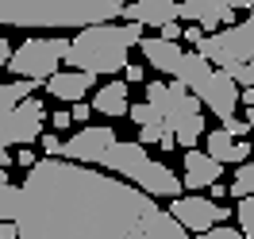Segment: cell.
Segmentation results:
<instances>
[{
	"label": "cell",
	"mask_w": 254,
	"mask_h": 239,
	"mask_svg": "<svg viewBox=\"0 0 254 239\" xmlns=\"http://www.w3.org/2000/svg\"><path fill=\"white\" fill-rule=\"evenodd\" d=\"M124 81H127V85H139V81H143V66L127 62V66H124Z\"/></svg>",
	"instance_id": "obj_32"
},
{
	"label": "cell",
	"mask_w": 254,
	"mask_h": 239,
	"mask_svg": "<svg viewBox=\"0 0 254 239\" xmlns=\"http://www.w3.org/2000/svg\"><path fill=\"white\" fill-rule=\"evenodd\" d=\"M124 16L131 19V23H143V27L162 31L166 23L177 19V0H131L124 8Z\"/></svg>",
	"instance_id": "obj_15"
},
{
	"label": "cell",
	"mask_w": 254,
	"mask_h": 239,
	"mask_svg": "<svg viewBox=\"0 0 254 239\" xmlns=\"http://www.w3.org/2000/svg\"><path fill=\"white\" fill-rule=\"evenodd\" d=\"M204 27H200V23H189V27H185V35H181V39H185V43H192V47H200V43H204Z\"/></svg>",
	"instance_id": "obj_29"
},
{
	"label": "cell",
	"mask_w": 254,
	"mask_h": 239,
	"mask_svg": "<svg viewBox=\"0 0 254 239\" xmlns=\"http://www.w3.org/2000/svg\"><path fill=\"white\" fill-rule=\"evenodd\" d=\"M220 4H227V8H235V12H239V8H251V0H220Z\"/></svg>",
	"instance_id": "obj_39"
},
{
	"label": "cell",
	"mask_w": 254,
	"mask_h": 239,
	"mask_svg": "<svg viewBox=\"0 0 254 239\" xmlns=\"http://www.w3.org/2000/svg\"><path fill=\"white\" fill-rule=\"evenodd\" d=\"M139 39H143V23H131V19L127 23H89L69 39L65 66L96 74V78L124 74L127 50L139 47Z\"/></svg>",
	"instance_id": "obj_3"
},
{
	"label": "cell",
	"mask_w": 254,
	"mask_h": 239,
	"mask_svg": "<svg viewBox=\"0 0 254 239\" xmlns=\"http://www.w3.org/2000/svg\"><path fill=\"white\" fill-rule=\"evenodd\" d=\"M251 8H254V0H251Z\"/></svg>",
	"instance_id": "obj_41"
},
{
	"label": "cell",
	"mask_w": 254,
	"mask_h": 239,
	"mask_svg": "<svg viewBox=\"0 0 254 239\" xmlns=\"http://www.w3.org/2000/svg\"><path fill=\"white\" fill-rule=\"evenodd\" d=\"M227 74L235 78V85H239V89L254 85V54H251V58H243V62H231V66H227Z\"/></svg>",
	"instance_id": "obj_24"
},
{
	"label": "cell",
	"mask_w": 254,
	"mask_h": 239,
	"mask_svg": "<svg viewBox=\"0 0 254 239\" xmlns=\"http://www.w3.org/2000/svg\"><path fill=\"white\" fill-rule=\"evenodd\" d=\"M39 143H43V155H47V159H62V139H58L54 131H50V135H43Z\"/></svg>",
	"instance_id": "obj_27"
},
{
	"label": "cell",
	"mask_w": 254,
	"mask_h": 239,
	"mask_svg": "<svg viewBox=\"0 0 254 239\" xmlns=\"http://www.w3.org/2000/svg\"><path fill=\"white\" fill-rule=\"evenodd\" d=\"M16 162L23 166V170H31L39 159H35V151H31V147H19V151H16Z\"/></svg>",
	"instance_id": "obj_33"
},
{
	"label": "cell",
	"mask_w": 254,
	"mask_h": 239,
	"mask_svg": "<svg viewBox=\"0 0 254 239\" xmlns=\"http://www.w3.org/2000/svg\"><path fill=\"white\" fill-rule=\"evenodd\" d=\"M0 239H19V224L16 220H0Z\"/></svg>",
	"instance_id": "obj_34"
},
{
	"label": "cell",
	"mask_w": 254,
	"mask_h": 239,
	"mask_svg": "<svg viewBox=\"0 0 254 239\" xmlns=\"http://www.w3.org/2000/svg\"><path fill=\"white\" fill-rule=\"evenodd\" d=\"M27 96H35V81L27 78L0 85V181H8V166L16 162V155H8V147H12L8 143V120H12V108Z\"/></svg>",
	"instance_id": "obj_11"
},
{
	"label": "cell",
	"mask_w": 254,
	"mask_h": 239,
	"mask_svg": "<svg viewBox=\"0 0 254 239\" xmlns=\"http://www.w3.org/2000/svg\"><path fill=\"white\" fill-rule=\"evenodd\" d=\"M247 120H251V128H254V108H247Z\"/></svg>",
	"instance_id": "obj_40"
},
{
	"label": "cell",
	"mask_w": 254,
	"mask_h": 239,
	"mask_svg": "<svg viewBox=\"0 0 254 239\" xmlns=\"http://www.w3.org/2000/svg\"><path fill=\"white\" fill-rule=\"evenodd\" d=\"M127 116H131L139 128H158V124H166V120H162V112L154 108L150 100H143V104H131V112H127Z\"/></svg>",
	"instance_id": "obj_22"
},
{
	"label": "cell",
	"mask_w": 254,
	"mask_h": 239,
	"mask_svg": "<svg viewBox=\"0 0 254 239\" xmlns=\"http://www.w3.org/2000/svg\"><path fill=\"white\" fill-rule=\"evenodd\" d=\"M220 128H227L231 135H235V139H247V135L254 131V128H251V120H239V116H231V120H223Z\"/></svg>",
	"instance_id": "obj_25"
},
{
	"label": "cell",
	"mask_w": 254,
	"mask_h": 239,
	"mask_svg": "<svg viewBox=\"0 0 254 239\" xmlns=\"http://www.w3.org/2000/svg\"><path fill=\"white\" fill-rule=\"evenodd\" d=\"M146 100L162 112L166 128L177 135V147H196L204 139V104L185 81H146Z\"/></svg>",
	"instance_id": "obj_5"
},
{
	"label": "cell",
	"mask_w": 254,
	"mask_h": 239,
	"mask_svg": "<svg viewBox=\"0 0 254 239\" xmlns=\"http://www.w3.org/2000/svg\"><path fill=\"white\" fill-rule=\"evenodd\" d=\"M8 62H12V43H8L4 35H0V74L8 70Z\"/></svg>",
	"instance_id": "obj_35"
},
{
	"label": "cell",
	"mask_w": 254,
	"mask_h": 239,
	"mask_svg": "<svg viewBox=\"0 0 254 239\" xmlns=\"http://www.w3.org/2000/svg\"><path fill=\"white\" fill-rule=\"evenodd\" d=\"M139 50H143L146 66H154L158 74H170L174 78L177 74V62H181V54H185V47L181 43H170V39H139Z\"/></svg>",
	"instance_id": "obj_17"
},
{
	"label": "cell",
	"mask_w": 254,
	"mask_h": 239,
	"mask_svg": "<svg viewBox=\"0 0 254 239\" xmlns=\"http://www.w3.org/2000/svg\"><path fill=\"white\" fill-rule=\"evenodd\" d=\"M131 0H0V27H35V31H58V27H89L112 23L124 16Z\"/></svg>",
	"instance_id": "obj_2"
},
{
	"label": "cell",
	"mask_w": 254,
	"mask_h": 239,
	"mask_svg": "<svg viewBox=\"0 0 254 239\" xmlns=\"http://www.w3.org/2000/svg\"><path fill=\"white\" fill-rule=\"evenodd\" d=\"M100 166L104 170H112V174L127 177L131 185H139L143 193H150V197H181V189H185V181L166 166V162H154L150 155H146V143H124V139H116L112 143V151L100 159Z\"/></svg>",
	"instance_id": "obj_4"
},
{
	"label": "cell",
	"mask_w": 254,
	"mask_h": 239,
	"mask_svg": "<svg viewBox=\"0 0 254 239\" xmlns=\"http://www.w3.org/2000/svg\"><path fill=\"white\" fill-rule=\"evenodd\" d=\"M112 143H116V131L108 124H93V128H81L73 139H65L62 159L81 162V166H100V159L112 151Z\"/></svg>",
	"instance_id": "obj_9"
},
{
	"label": "cell",
	"mask_w": 254,
	"mask_h": 239,
	"mask_svg": "<svg viewBox=\"0 0 254 239\" xmlns=\"http://www.w3.org/2000/svg\"><path fill=\"white\" fill-rule=\"evenodd\" d=\"M69 124H73V116H69V112H54V116H50V128H58V131H65Z\"/></svg>",
	"instance_id": "obj_36"
},
{
	"label": "cell",
	"mask_w": 254,
	"mask_h": 239,
	"mask_svg": "<svg viewBox=\"0 0 254 239\" xmlns=\"http://www.w3.org/2000/svg\"><path fill=\"white\" fill-rule=\"evenodd\" d=\"M223 174V162H216L208 151H196V147H189L185 151V170H181V181L192 189H212L216 181H220Z\"/></svg>",
	"instance_id": "obj_13"
},
{
	"label": "cell",
	"mask_w": 254,
	"mask_h": 239,
	"mask_svg": "<svg viewBox=\"0 0 254 239\" xmlns=\"http://www.w3.org/2000/svg\"><path fill=\"white\" fill-rule=\"evenodd\" d=\"M170 216H174L185 232H192V236H204V232H212L216 224H223L231 212L220 205V201H212V197H196V193H181V197H174L170 201Z\"/></svg>",
	"instance_id": "obj_7"
},
{
	"label": "cell",
	"mask_w": 254,
	"mask_h": 239,
	"mask_svg": "<svg viewBox=\"0 0 254 239\" xmlns=\"http://www.w3.org/2000/svg\"><path fill=\"white\" fill-rule=\"evenodd\" d=\"M93 108L100 116H108V120H120L131 112V100H127V81H108V85H100L93 96Z\"/></svg>",
	"instance_id": "obj_19"
},
{
	"label": "cell",
	"mask_w": 254,
	"mask_h": 239,
	"mask_svg": "<svg viewBox=\"0 0 254 239\" xmlns=\"http://www.w3.org/2000/svg\"><path fill=\"white\" fill-rule=\"evenodd\" d=\"M200 239H247V236H243L239 228H227V224H216V228H212V232H204Z\"/></svg>",
	"instance_id": "obj_26"
},
{
	"label": "cell",
	"mask_w": 254,
	"mask_h": 239,
	"mask_svg": "<svg viewBox=\"0 0 254 239\" xmlns=\"http://www.w3.org/2000/svg\"><path fill=\"white\" fill-rule=\"evenodd\" d=\"M96 85V74H85V70H58L54 78L47 81V93L58 96V100H65V104H77V100H85V93H93Z\"/></svg>",
	"instance_id": "obj_16"
},
{
	"label": "cell",
	"mask_w": 254,
	"mask_h": 239,
	"mask_svg": "<svg viewBox=\"0 0 254 239\" xmlns=\"http://www.w3.org/2000/svg\"><path fill=\"white\" fill-rule=\"evenodd\" d=\"M192 93L200 96V104H204L212 116H220V124H223V120H231V116H235V108L243 104V100H239V93H243V89L235 85V78H231L227 70H212L200 85H192Z\"/></svg>",
	"instance_id": "obj_8"
},
{
	"label": "cell",
	"mask_w": 254,
	"mask_h": 239,
	"mask_svg": "<svg viewBox=\"0 0 254 239\" xmlns=\"http://www.w3.org/2000/svg\"><path fill=\"white\" fill-rule=\"evenodd\" d=\"M19 239H189L158 197L120 174L39 159L19 181Z\"/></svg>",
	"instance_id": "obj_1"
},
{
	"label": "cell",
	"mask_w": 254,
	"mask_h": 239,
	"mask_svg": "<svg viewBox=\"0 0 254 239\" xmlns=\"http://www.w3.org/2000/svg\"><path fill=\"white\" fill-rule=\"evenodd\" d=\"M65 50H69V43H65L62 35H47V39H27V43H19L16 50H12V62H8V70L16 74V78H27V81H50L54 74H58V66L65 62Z\"/></svg>",
	"instance_id": "obj_6"
},
{
	"label": "cell",
	"mask_w": 254,
	"mask_h": 239,
	"mask_svg": "<svg viewBox=\"0 0 254 239\" xmlns=\"http://www.w3.org/2000/svg\"><path fill=\"white\" fill-rule=\"evenodd\" d=\"M177 19L200 23L208 35H216L220 27H231V23H235V8H227L220 0H177Z\"/></svg>",
	"instance_id": "obj_12"
},
{
	"label": "cell",
	"mask_w": 254,
	"mask_h": 239,
	"mask_svg": "<svg viewBox=\"0 0 254 239\" xmlns=\"http://www.w3.org/2000/svg\"><path fill=\"white\" fill-rule=\"evenodd\" d=\"M162 39H170V43H181V35H185V27H181V19H174V23H166V27H162Z\"/></svg>",
	"instance_id": "obj_31"
},
{
	"label": "cell",
	"mask_w": 254,
	"mask_h": 239,
	"mask_svg": "<svg viewBox=\"0 0 254 239\" xmlns=\"http://www.w3.org/2000/svg\"><path fill=\"white\" fill-rule=\"evenodd\" d=\"M47 104L39 96H27L12 108V120H8V143L12 147H31L35 139H43V124H47Z\"/></svg>",
	"instance_id": "obj_10"
},
{
	"label": "cell",
	"mask_w": 254,
	"mask_h": 239,
	"mask_svg": "<svg viewBox=\"0 0 254 239\" xmlns=\"http://www.w3.org/2000/svg\"><path fill=\"white\" fill-rule=\"evenodd\" d=\"M166 124H158V128H139V143H162V135H166Z\"/></svg>",
	"instance_id": "obj_28"
},
{
	"label": "cell",
	"mask_w": 254,
	"mask_h": 239,
	"mask_svg": "<svg viewBox=\"0 0 254 239\" xmlns=\"http://www.w3.org/2000/svg\"><path fill=\"white\" fill-rule=\"evenodd\" d=\"M227 193H231L235 201H243V197H251V193H254V159L243 162V166L235 170V181L227 185Z\"/></svg>",
	"instance_id": "obj_20"
},
{
	"label": "cell",
	"mask_w": 254,
	"mask_h": 239,
	"mask_svg": "<svg viewBox=\"0 0 254 239\" xmlns=\"http://www.w3.org/2000/svg\"><path fill=\"white\" fill-rule=\"evenodd\" d=\"M19 212V185L0 181V220H16Z\"/></svg>",
	"instance_id": "obj_21"
},
{
	"label": "cell",
	"mask_w": 254,
	"mask_h": 239,
	"mask_svg": "<svg viewBox=\"0 0 254 239\" xmlns=\"http://www.w3.org/2000/svg\"><path fill=\"white\" fill-rule=\"evenodd\" d=\"M204 151L212 155L216 162H231V166H243V162H251V143L247 139H235L227 128H216V131H204Z\"/></svg>",
	"instance_id": "obj_14"
},
{
	"label": "cell",
	"mask_w": 254,
	"mask_h": 239,
	"mask_svg": "<svg viewBox=\"0 0 254 239\" xmlns=\"http://www.w3.org/2000/svg\"><path fill=\"white\" fill-rule=\"evenodd\" d=\"M239 100H243V108H254V85H247V89L239 93Z\"/></svg>",
	"instance_id": "obj_37"
},
{
	"label": "cell",
	"mask_w": 254,
	"mask_h": 239,
	"mask_svg": "<svg viewBox=\"0 0 254 239\" xmlns=\"http://www.w3.org/2000/svg\"><path fill=\"white\" fill-rule=\"evenodd\" d=\"M69 116H73V124H85V120L93 116V104H85V100H77V104H69Z\"/></svg>",
	"instance_id": "obj_30"
},
{
	"label": "cell",
	"mask_w": 254,
	"mask_h": 239,
	"mask_svg": "<svg viewBox=\"0 0 254 239\" xmlns=\"http://www.w3.org/2000/svg\"><path fill=\"white\" fill-rule=\"evenodd\" d=\"M216 35H220L223 50H227L235 62L251 58L254 54V8H251V16L243 19V23H231V27H223V31H216Z\"/></svg>",
	"instance_id": "obj_18"
},
{
	"label": "cell",
	"mask_w": 254,
	"mask_h": 239,
	"mask_svg": "<svg viewBox=\"0 0 254 239\" xmlns=\"http://www.w3.org/2000/svg\"><path fill=\"white\" fill-rule=\"evenodd\" d=\"M162 151H174V147H177V135H174V131H166V135H162Z\"/></svg>",
	"instance_id": "obj_38"
},
{
	"label": "cell",
	"mask_w": 254,
	"mask_h": 239,
	"mask_svg": "<svg viewBox=\"0 0 254 239\" xmlns=\"http://www.w3.org/2000/svg\"><path fill=\"white\" fill-rule=\"evenodd\" d=\"M235 216H239V232H243L247 239H254V193H251V197H243V201H239Z\"/></svg>",
	"instance_id": "obj_23"
}]
</instances>
